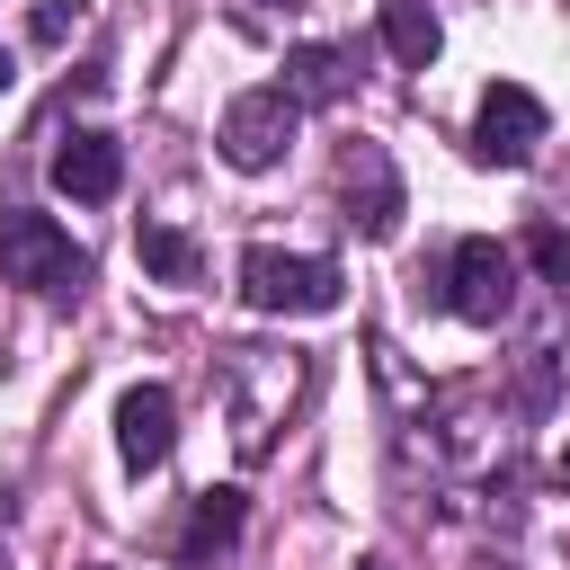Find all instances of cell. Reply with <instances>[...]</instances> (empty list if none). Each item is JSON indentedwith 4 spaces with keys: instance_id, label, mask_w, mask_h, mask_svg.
<instances>
[{
    "instance_id": "cell-16",
    "label": "cell",
    "mask_w": 570,
    "mask_h": 570,
    "mask_svg": "<svg viewBox=\"0 0 570 570\" xmlns=\"http://www.w3.org/2000/svg\"><path fill=\"white\" fill-rule=\"evenodd\" d=\"M356 570H392V561H383V552H374V561H356Z\"/></svg>"
},
{
    "instance_id": "cell-3",
    "label": "cell",
    "mask_w": 570,
    "mask_h": 570,
    "mask_svg": "<svg viewBox=\"0 0 570 570\" xmlns=\"http://www.w3.org/2000/svg\"><path fill=\"white\" fill-rule=\"evenodd\" d=\"M240 294L258 312H285V321H321L347 303V276L338 258H312V249H249L240 258Z\"/></svg>"
},
{
    "instance_id": "cell-15",
    "label": "cell",
    "mask_w": 570,
    "mask_h": 570,
    "mask_svg": "<svg viewBox=\"0 0 570 570\" xmlns=\"http://www.w3.org/2000/svg\"><path fill=\"white\" fill-rule=\"evenodd\" d=\"M80 18H89V0H36V9H27V36H36V45H71Z\"/></svg>"
},
{
    "instance_id": "cell-9",
    "label": "cell",
    "mask_w": 570,
    "mask_h": 570,
    "mask_svg": "<svg viewBox=\"0 0 570 570\" xmlns=\"http://www.w3.org/2000/svg\"><path fill=\"white\" fill-rule=\"evenodd\" d=\"M53 187H62L71 205H107V196L125 187V151H116V134H71V142L53 151Z\"/></svg>"
},
{
    "instance_id": "cell-14",
    "label": "cell",
    "mask_w": 570,
    "mask_h": 570,
    "mask_svg": "<svg viewBox=\"0 0 570 570\" xmlns=\"http://www.w3.org/2000/svg\"><path fill=\"white\" fill-rule=\"evenodd\" d=\"M525 258H534V267H543V285L570 303V232H561V223H525Z\"/></svg>"
},
{
    "instance_id": "cell-1",
    "label": "cell",
    "mask_w": 570,
    "mask_h": 570,
    "mask_svg": "<svg viewBox=\"0 0 570 570\" xmlns=\"http://www.w3.org/2000/svg\"><path fill=\"white\" fill-rule=\"evenodd\" d=\"M223 383H232V445H240V454L258 463V454L276 445V428H285L294 392L312 383V365H303L294 347H232Z\"/></svg>"
},
{
    "instance_id": "cell-2",
    "label": "cell",
    "mask_w": 570,
    "mask_h": 570,
    "mask_svg": "<svg viewBox=\"0 0 570 570\" xmlns=\"http://www.w3.org/2000/svg\"><path fill=\"white\" fill-rule=\"evenodd\" d=\"M0 276L27 285L36 303H80V285H89V249H80L53 214L0 205Z\"/></svg>"
},
{
    "instance_id": "cell-10",
    "label": "cell",
    "mask_w": 570,
    "mask_h": 570,
    "mask_svg": "<svg viewBox=\"0 0 570 570\" xmlns=\"http://www.w3.org/2000/svg\"><path fill=\"white\" fill-rule=\"evenodd\" d=\"M240 525H249V499H240V490H196L187 534H178V570H214V561L240 543Z\"/></svg>"
},
{
    "instance_id": "cell-13",
    "label": "cell",
    "mask_w": 570,
    "mask_h": 570,
    "mask_svg": "<svg viewBox=\"0 0 570 570\" xmlns=\"http://www.w3.org/2000/svg\"><path fill=\"white\" fill-rule=\"evenodd\" d=\"M134 249H142V267H151L160 285H196V276H205V249H196L178 223H142V232H134Z\"/></svg>"
},
{
    "instance_id": "cell-17",
    "label": "cell",
    "mask_w": 570,
    "mask_h": 570,
    "mask_svg": "<svg viewBox=\"0 0 570 570\" xmlns=\"http://www.w3.org/2000/svg\"><path fill=\"white\" fill-rule=\"evenodd\" d=\"M0 89H9V53H0Z\"/></svg>"
},
{
    "instance_id": "cell-5",
    "label": "cell",
    "mask_w": 570,
    "mask_h": 570,
    "mask_svg": "<svg viewBox=\"0 0 570 570\" xmlns=\"http://www.w3.org/2000/svg\"><path fill=\"white\" fill-rule=\"evenodd\" d=\"M294 134H303V107L285 98V80L240 89V98L223 107V125H214V142H223L232 169H276V160L294 151Z\"/></svg>"
},
{
    "instance_id": "cell-12",
    "label": "cell",
    "mask_w": 570,
    "mask_h": 570,
    "mask_svg": "<svg viewBox=\"0 0 570 570\" xmlns=\"http://www.w3.org/2000/svg\"><path fill=\"white\" fill-rule=\"evenodd\" d=\"M383 45H392L401 71H428L436 45H445V36H436V9H428V0H383Z\"/></svg>"
},
{
    "instance_id": "cell-4",
    "label": "cell",
    "mask_w": 570,
    "mask_h": 570,
    "mask_svg": "<svg viewBox=\"0 0 570 570\" xmlns=\"http://www.w3.org/2000/svg\"><path fill=\"white\" fill-rule=\"evenodd\" d=\"M445 312H463L472 330H499L517 312V249L490 232H463L445 249Z\"/></svg>"
},
{
    "instance_id": "cell-11",
    "label": "cell",
    "mask_w": 570,
    "mask_h": 570,
    "mask_svg": "<svg viewBox=\"0 0 570 570\" xmlns=\"http://www.w3.org/2000/svg\"><path fill=\"white\" fill-rule=\"evenodd\" d=\"M356 80V45H294L285 53V98L294 107H338Z\"/></svg>"
},
{
    "instance_id": "cell-8",
    "label": "cell",
    "mask_w": 570,
    "mask_h": 570,
    "mask_svg": "<svg viewBox=\"0 0 570 570\" xmlns=\"http://www.w3.org/2000/svg\"><path fill=\"white\" fill-rule=\"evenodd\" d=\"M169 445H178V401H169V383H125V392H116V454H125V472H160Z\"/></svg>"
},
{
    "instance_id": "cell-18",
    "label": "cell",
    "mask_w": 570,
    "mask_h": 570,
    "mask_svg": "<svg viewBox=\"0 0 570 570\" xmlns=\"http://www.w3.org/2000/svg\"><path fill=\"white\" fill-rule=\"evenodd\" d=\"M561 472H570V454H561Z\"/></svg>"
},
{
    "instance_id": "cell-6",
    "label": "cell",
    "mask_w": 570,
    "mask_h": 570,
    "mask_svg": "<svg viewBox=\"0 0 570 570\" xmlns=\"http://www.w3.org/2000/svg\"><path fill=\"white\" fill-rule=\"evenodd\" d=\"M338 205H347V223L365 232V240H392L401 232V214H410V196H401V169H392V151L383 142H338Z\"/></svg>"
},
{
    "instance_id": "cell-7",
    "label": "cell",
    "mask_w": 570,
    "mask_h": 570,
    "mask_svg": "<svg viewBox=\"0 0 570 570\" xmlns=\"http://www.w3.org/2000/svg\"><path fill=\"white\" fill-rule=\"evenodd\" d=\"M534 142H543V98L517 89V80H490L481 107H472V160H490V169H525Z\"/></svg>"
}]
</instances>
